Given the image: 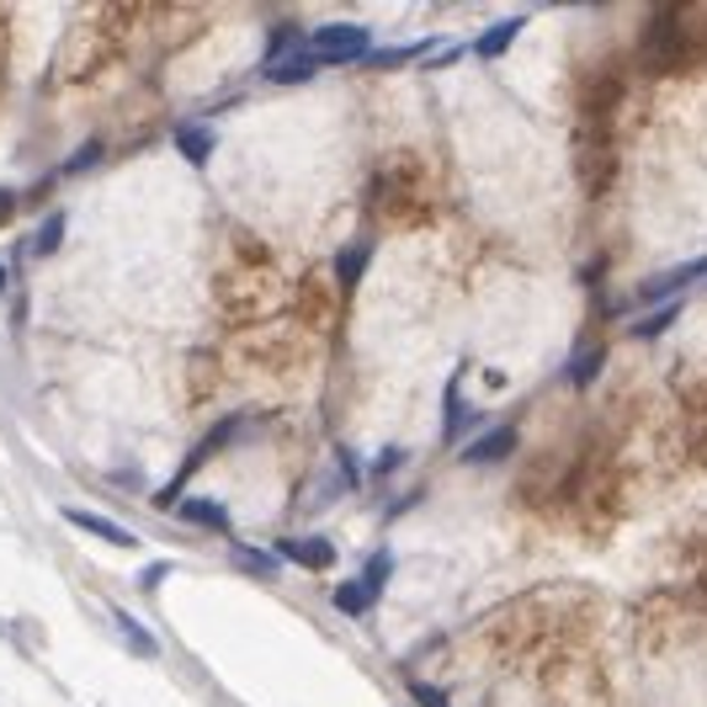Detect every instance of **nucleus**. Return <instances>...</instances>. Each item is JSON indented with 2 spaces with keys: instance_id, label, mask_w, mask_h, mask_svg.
Returning <instances> with one entry per match:
<instances>
[{
  "instance_id": "17",
  "label": "nucleus",
  "mask_w": 707,
  "mask_h": 707,
  "mask_svg": "<svg viewBox=\"0 0 707 707\" xmlns=\"http://www.w3.org/2000/svg\"><path fill=\"white\" fill-rule=\"evenodd\" d=\"M436 37H421V43H410V48H378V54H368L372 69H394V64H410V59H421Z\"/></svg>"
},
{
  "instance_id": "10",
  "label": "nucleus",
  "mask_w": 707,
  "mask_h": 707,
  "mask_svg": "<svg viewBox=\"0 0 707 707\" xmlns=\"http://www.w3.org/2000/svg\"><path fill=\"white\" fill-rule=\"evenodd\" d=\"M368 261H372V246L368 240H351V246L336 255V278H340V293H351L357 282H362V272H368Z\"/></svg>"
},
{
  "instance_id": "3",
  "label": "nucleus",
  "mask_w": 707,
  "mask_h": 707,
  "mask_svg": "<svg viewBox=\"0 0 707 707\" xmlns=\"http://www.w3.org/2000/svg\"><path fill=\"white\" fill-rule=\"evenodd\" d=\"M308 48L319 64H357L372 54V32L357 22H330V28L308 32Z\"/></svg>"
},
{
  "instance_id": "9",
  "label": "nucleus",
  "mask_w": 707,
  "mask_h": 707,
  "mask_svg": "<svg viewBox=\"0 0 707 707\" xmlns=\"http://www.w3.org/2000/svg\"><path fill=\"white\" fill-rule=\"evenodd\" d=\"M214 144H218V133L208 123H182L176 128V150L186 154V165H208V160H214Z\"/></svg>"
},
{
  "instance_id": "1",
  "label": "nucleus",
  "mask_w": 707,
  "mask_h": 707,
  "mask_svg": "<svg viewBox=\"0 0 707 707\" xmlns=\"http://www.w3.org/2000/svg\"><path fill=\"white\" fill-rule=\"evenodd\" d=\"M325 64L314 59V48H308L304 32H272V43H267V59H261V80H272V86H304L314 80Z\"/></svg>"
},
{
  "instance_id": "21",
  "label": "nucleus",
  "mask_w": 707,
  "mask_h": 707,
  "mask_svg": "<svg viewBox=\"0 0 707 707\" xmlns=\"http://www.w3.org/2000/svg\"><path fill=\"white\" fill-rule=\"evenodd\" d=\"M389 468H400V453H394V447H389V453H383V458L372 463V474H389Z\"/></svg>"
},
{
  "instance_id": "11",
  "label": "nucleus",
  "mask_w": 707,
  "mask_h": 707,
  "mask_svg": "<svg viewBox=\"0 0 707 707\" xmlns=\"http://www.w3.org/2000/svg\"><path fill=\"white\" fill-rule=\"evenodd\" d=\"M516 32H522V17H505V22H494V28L479 32V43H474V54L479 59H500L511 43H516Z\"/></svg>"
},
{
  "instance_id": "12",
  "label": "nucleus",
  "mask_w": 707,
  "mask_h": 707,
  "mask_svg": "<svg viewBox=\"0 0 707 707\" xmlns=\"http://www.w3.org/2000/svg\"><path fill=\"white\" fill-rule=\"evenodd\" d=\"M176 511H182L186 522L208 526V532H229V511H224L218 500H208V494H192V500H182Z\"/></svg>"
},
{
  "instance_id": "4",
  "label": "nucleus",
  "mask_w": 707,
  "mask_h": 707,
  "mask_svg": "<svg viewBox=\"0 0 707 707\" xmlns=\"http://www.w3.org/2000/svg\"><path fill=\"white\" fill-rule=\"evenodd\" d=\"M707 278V255H697V261H681V267H671V272H654V278H644L639 287H633V298L639 304H676L681 293L692 287V282H703Z\"/></svg>"
},
{
  "instance_id": "8",
  "label": "nucleus",
  "mask_w": 707,
  "mask_h": 707,
  "mask_svg": "<svg viewBox=\"0 0 707 707\" xmlns=\"http://www.w3.org/2000/svg\"><path fill=\"white\" fill-rule=\"evenodd\" d=\"M601 368H607V346H575V351H569V362H564V383L585 389V383H596V378H601Z\"/></svg>"
},
{
  "instance_id": "14",
  "label": "nucleus",
  "mask_w": 707,
  "mask_h": 707,
  "mask_svg": "<svg viewBox=\"0 0 707 707\" xmlns=\"http://www.w3.org/2000/svg\"><path fill=\"white\" fill-rule=\"evenodd\" d=\"M442 410H447V421H442V436H447V442H458V436H463V426H474V421H479V415H468V410H463L458 378L447 383V404H442Z\"/></svg>"
},
{
  "instance_id": "16",
  "label": "nucleus",
  "mask_w": 707,
  "mask_h": 707,
  "mask_svg": "<svg viewBox=\"0 0 707 707\" xmlns=\"http://www.w3.org/2000/svg\"><path fill=\"white\" fill-rule=\"evenodd\" d=\"M676 314H681V304H665V308H654V314H644V319L633 325V340H660L676 325Z\"/></svg>"
},
{
  "instance_id": "15",
  "label": "nucleus",
  "mask_w": 707,
  "mask_h": 707,
  "mask_svg": "<svg viewBox=\"0 0 707 707\" xmlns=\"http://www.w3.org/2000/svg\"><path fill=\"white\" fill-rule=\"evenodd\" d=\"M235 564L255 580H278V554H255L250 543H235Z\"/></svg>"
},
{
  "instance_id": "19",
  "label": "nucleus",
  "mask_w": 707,
  "mask_h": 707,
  "mask_svg": "<svg viewBox=\"0 0 707 707\" xmlns=\"http://www.w3.org/2000/svg\"><path fill=\"white\" fill-rule=\"evenodd\" d=\"M410 697H415L421 707H453L442 692H436V686H426V681H410Z\"/></svg>"
},
{
  "instance_id": "18",
  "label": "nucleus",
  "mask_w": 707,
  "mask_h": 707,
  "mask_svg": "<svg viewBox=\"0 0 707 707\" xmlns=\"http://www.w3.org/2000/svg\"><path fill=\"white\" fill-rule=\"evenodd\" d=\"M59 240H64V214H48L43 218V229H37V235H32V255H54V250H59Z\"/></svg>"
},
{
  "instance_id": "20",
  "label": "nucleus",
  "mask_w": 707,
  "mask_h": 707,
  "mask_svg": "<svg viewBox=\"0 0 707 707\" xmlns=\"http://www.w3.org/2000/svg\"><path fill=\"white\" fill-rule=\"evenodd\" d=\"M11 214H17V192H6V186H0V224H6Z\"/></svg>"
},
{
  "instance_id": "7",
  "label": "nucleus",
  "mask_w": 707,
  "mask_h": 707,
  "mask_svg": "<svg viewBox=\"0 0 707 707\" xmlns=\"http://www.w3.org/2000/svg\"><path fill=\"white\" fill-rule=\"evenodd\" d=\"M511 453H516V426H511V421H500V426L485 431L479 442H468V447H463V463H474V468H479V463H500V458H511Z\"/></svg>"
},
{
  "instance_id": "6",
  "label": "nucleus",
  "mask_w": 707,
  "mask_h": 707,
  "mask_svg": "<svg viewBox=\"0 0 707 707\" xmlns=\"http://www.w3.org/2000/svg\"><path fill=\"white\" fill-rule=\"evenodd\" d=\"M278 558L304 564V569H330V564H336V543H330V537H282Z\"/></svg>"
},
{
  "instance_id": "22",
  "label": "nucleus",
  "mask_w": 707,
  "mask_h": 707,
  "mask_svg": "<svg viewBox=\"0 0 707 707\" xmlns=\"http://www.w3.org/2000/svg\"><path fill=\"white\" fill-rule=\"evenodd\" d=\"M0 293H6V267H0Z\"/></svg>"
},
{
  "instance_id": "2",
  "label": "nucleus",
  "mask_w": 707,
  "mask_h": 707,
  "mask_svg": "<svg viewBox=\"0 0 707 707\" xmlns=\"http://www.w3.org/2000/svg\"><path fill=\"white\" fill-rule=\"evenodd\" d=\"M389 575H394V554L383 548V554L368 558V569H362L357 580L336 585V612H346V617L372 612V607H378V596H383V585H389Z\"/></svg>"
},
{
  "instance_id": "13",
  "label": "nucleus",
  "mask_w": 707,
  "mask_h": 707,
  "mask_svg": "<svg viewBox=\"0 0 707 707\" xmlns=\"http://www.w3.org/2000/svg\"><path fill=\"white\" fill-rule=\"evenodd\" d=\"M112 622L123 628V639H128V649H133V654H144V660H154V654H160L154 633H150V628H144V622H139L133 612H123V607H118V612H112Z\"/></svg>"
},
{
  "instance_id": "5",
  "label": "nucleus",
  "mask_w": 707,
  "mask_h": 707,
  "mask_svg": "<svg viewBox=\"0 0 707 707\" xmlns=\"http://www.w3.org/2000/svg\"><path fill=\"white\" fill-rule=\"evenodd\" d=\"M64 522L75 526V532H91V537H101V543H112V548H139V537H133L128 526H118L112 516H96V511H80V505H64Z\"/></svg>"
}]
</instances>
